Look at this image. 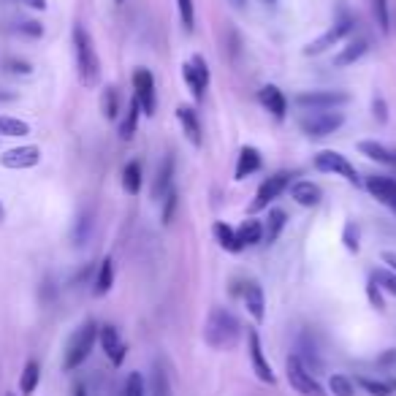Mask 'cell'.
Returning a JSON list of instances; mask_svg holds the SVG:
<instances>
[{
  "instance_id": "c3c4849f",
  "label": "cell",
  "mask_w": 396,
  "mask_h": 396,
  "mask_svg": "<svg viewBox=\"0 0 396 396\" xmlns=\"http://www.w3.org/2000/svg\"><path fill=\"white\" fill-rule=\"evenodd\" d=\"M3 217H6V209H3V201H0V220H3Z\"/></svg>"
},
{
  "instance_id": "60d3db41",
  "label": "cell",
  "mask_w": 396,
  "mask_h": 396,
  "mask_svg": "<svg viewBox=\"0 0 396 396\" xmlns=\"http://www.w3.org/2000/svg\"><path fill=\"white\" fill-rule=\"evenodd\" d=\"M369 302H372V307H378V309H385V304H383V296L380 290H378V282H375V277L369 280Z\"/></svg>"
},
{
  "instance_id": "681fc988",
  "label": "cell",
  "mask_w": 396,
  "mask_h": 396,
  "mask_svg": "<svg viewBox=\"0 0 396 396\" xmlns=\"http://www.w3.org/2000/svg\"><path fill=\"white\" fill-rule=\"evenodd\" d=\"M266 3H277V0H266Z\"/></svg>"
},
{
  "instance_id": "484cf974",
  "label": "cell",
  "mask_w": 396,
  "mask_h": 396,
  "mask_svg": "<svg viewBox=\"0 0 396 396\" xmlns=\"http://www.w3.org/2000/svg\"><path fill=\"white\" fill-rule=\"evenodd\" d=\"M236 242H239V247H253V244L263 242V226L258 220H244L236 231Z\"/></svg>"
},
{
  "instance_id": "277c9868",
  "label": "cell",
  "mask_w": 396,
  "mask_h": 396,
  "mask_svg": "<svg viewBox=\"0 0 396 396\" xmlns=\"http://www.w3.org/2000/svg\"><path fill=\"white\" fill-rule=\"evenodd\" d=\"M342 122H345V114L336 111V109H312L299 120V128L309 138H326L331 136L334 131H339Z\"/></svg>"
},
{
  "instance_id": "8d00e7d4",
  "label": "cell",
  "mask_w": 396,
  "mask_h": 396,
  "mask_svg": "<svg viewBox=\"0 0 396 396\" xmlns=\"http://www.w3.org/2000/svg\"><path fill=\"white\" fill-rule=\"evenodd\" d=\"M122 396H144V380H141V375L133 372V375H128V380H125V391Z\"/></svg>"
},
{
  "instance_id": "816d5d0a",
  "label": "cell",
  "mask_w": 396,
  "mask_h": 396,
  "mask_svg": "<svg viewBox=\"0 0 396 396\" xmlns=\"http://www.w3.org/2000/svg\"><path fill=\"white\" fill-rule=\"evenodd\" d=\"M117 3H122V0H117Z\"/></svg>"
},
{
  "instance_id": "f546056e",
  "label": "cell",
  "mask_w": 396,
  "mask_h": 396,
  "mask_svg": "<svg viewBox=\"0 0 396 396\" xmlns=\"http://www.w3.org/2000/svg\"><path fill=\"white\" fill-rule=\"evenodd\" d=\"M214 236H217L220 247H226L229 253H239L242 250L239 242H236V231L231 229L229 223H214Z\"/></svg>"
},
{
  "instance_id": "9c48e42d",
  "label": "cell",
  "mask_w": 396,
  "mask_h": 396,
  "mask_svg": "<svg viewBox=\"0 0 396 396\" xmlns=\"http://www.w3.org/2000/svg\"><path fill=\"white\" fill-rule=\"evenodd\" d=\"M290 185V174L288 171H280V174H275V177H269L266 182L258 187V193H255V198H253V204H250V212H260V209H266L272 201H275L285 187Z\"/></svg>"
},
{
  "instance_id": "30bf717a",
  "label": "cell",
  "mask_w": 396,
  "mask_h": 396,
  "mask_svg": "<svg viewBox=\"0 0 396 396\" xmlns=\"http://www.w3.org/2000/svg\"><path fill=\"white\" fill-rule=\"evenodd\" d=\"M182 74H185V82H187L190 92H193V98L201 101V98H204V92H207V84H209V68H207L204 57H198L196 55L190 62H185Z\"/></svg>"
},
{
  "instance_id": "4dcf8cb0",
  "label": "cell",
  "mask_w": 396,
  "mask_h": 396,
  "mask_svg": "<svg viewBox=\"0 0 396 396\" xmlns=\"http://www.w3.org/2000/svg\"><path fill=\"white\" fill-rule=\"evenodd\" d=\"M138 111H141V106H138V98L133 95V98H131V106H128V114H125V120H122V125H120V136L125 138V141L133 138V133H136Z\"/></svg>"
},
{
  "instance_id": "7c38bea8",
  "label": "cell",
  "mask_w": 396,
  "mask_h": 396,
  "mask_svg": "<svg viewBox=\"0 0 396 396\" xmlns=\"http://www.w3.org/2000/svg\"><path fill=\"white\" fill-rule=\"evenodd\" d=\"M351 31H353V19H348V16H345V19H339L334 28H329V31L320 35L318 41H312V44L307 46L304 55H323L329 46L339 44V41H342V38H345Z\"/></svg>"
},
{
  "instance_id": "e575fe53",
  "label": "cell",
  "mask_w": 396,
  "mask_h": 396,
  "mask_svg": "<svg viewBox=\"0 0 396 396\" xmlns=\"http://www.w3.org/2000/svg\"><path fill=\"white\" fill-rule=\"evenodd\" d=\"M372 9H375V19H378V28L383 33L391 31V16H388V3L385 0H372Z\"/></svg>"
},
{
  "instance_id": "4fadbf2b",
  "label": "cell",
  "mask_w": 396,
  "mask_h": 396,
  "mask_svg": "<svg viewBox=\"0 0 396 396\" xmlns=\"http://www.w3.org/2000/svg\"><path fill=\"white\" fill-rule=\"evenodd\" d=\"M98 339H101V348L109 356V361L114 366H120L125 361V342L120 339V331L114 326H101L98 329Z\"/></svg>"
},
{
  "instance_id": "cb8c5ba5",
  "label": "cell",
  "mask_w": 396,
  "mask_h": 396,
  "mask_svg": "<svg viewBox=\"0 0 396 396\" xmlns=\"http://www.w3.org/2000/svg\"><path fill=\"white\" fill-rule=\"evenodd\" d=\"M260 168V153L255 147H244L236 160V180H247L250 174H255Z\"/></svg>"
},
{
  "instance_id": "8992f818",
  "label": "cell",
  "mask_w": 396,
  "mask_h": 396,
  "mask_svg": "<svg viewBox=\"0 0 396 396\" xmlns=\"http://www.w3.org/2000/svg\"><path fill=\"white\" fill-rule=\"evenodd\" d=\"M288 383L290 388L302 396H326L323 394V385L312 378V372L299 358H290L288 361Z\"/></svg>"
},
{
  "instance_id": "bcb514c9",
  "label": "cell",
  "mask_w": 396,
  "mask_h": 396,
  "mask_svg": "<svg viewBox=\"0 0 396 396\" xmlns=\"http://www.w3.org/2000/svg\"><path fill=\"white\" fill-rule=\"evenodd\" d=\"M383 263H388L396 272V253H383Z\"/></svg>"
},
{
  "instance_id": "7bdbcfd3",
  "label": "cell",
  "mask_w": 396,
  "mask_h": 396,
  "mask_svg": "<svg viewBox=\"0 0 396 396\" xmlns=\"http://www.w3.org/2000/svg\"><path fill=\"white\" fill-rule=\"evenodd\" d=\"M19 31L28 33V35H33V38H38V35H44V28L38 25V22H22L19 25Z\"/></svg>"
},
{
  "instance_id": "d590c367",
  "label": "cell",
  "mask_w": 396,
  "mask_h": 396,
  "mask_svg": "<svg viewBox=\"0 0 396 396\" xmlns=\"http://www.w3.org/2000/svg\"><path fill=\"white\" fill-rule=\"evenodd\" d=\"M329 388H331V394L334 396H353V383H351V378H345V375H334V378L329 380Z\"/></svg>"
},
{
  "instance_id": "f5cc1de1",
  "label": "cell",
  "mask_w": 396,
  "mask_h": 396,
  "mask_svg": "<svg viewBox=\"0 0 396 396\" xmlns=\"http://www.w3.org/2000/svg\"><path fill=\"white\" fill-rule=\"evenodd\" d=\"M0 98H3V95H0Z\"/></svg>"
},
{
  "instance_id": "ffe728a7",
  "label": "cell",
  "mask_w": 396,
  "mask_h": 396,
  "mask_svg": "<svg viewBox=\"0 0 396 396\" xmlns=\"http://www.w3.org/2000/svg\"><path fill=\"white\" fill-rule=\"evenodd\" d=\"M358 153L366 155L369 160H378L383 166H396V153L378 144V141H358Z\"/></svg>"
},
{
  "instance_id": "44dd1931",
  "label": "cell",
  "mask_w": 396,
  "mask_h": 396,
  "mask_svg": "<svg viewBox=\"0 0 396 396\" xmlns=\"http://www.w3.org/2000/svg\"><path fill=\"white\" fill-rule=\"evenodd\" d=\"M285 223H288V214L282 212V209H269V217L263 223V242L275 244L280 239L282 229H285Z\"/></svg>"
},
{
  "instance_id": "8fae6325",
  "label": "cell",
  "mask_w": 396,
  "mask_h": 396,
  "mask_svg": "<svg viewBox=\"0 0 396 396\" xmlns=\"http://www.w3.org/2000/svg\"><path fill=\"white\" fill-rule=\"evenodd\" d=\"M133 95L138 98V106L144 114H155V79L147 68L133 71Z\"/></svg>"
},
{
  "instance_id": "7402d4cb",
  "label": "cell",
  "mask_w": 396,
  "mask_h": 396,
  "mask_svg": "<svg viewBox=\"0 0 396 396\" xmlns=\"http://www.w3.org/2000/svg\"><path fill=\"white\" fill-rule=\"evenodd\" d=\"M290 196H293L296 204H302V207H318L323 193H320V187L315 182H296L293 190H290Z\"/></svg>"
},
{
  "instance_id": "6da1fadb",
  "label": "cell",
  "mask_w": 396,
  "mask_h": 396,
  "mask_svg": "<svg viewBox=\"0 0 396 396\" xmlns=\"http://www.w3.org/2000/svg\"><path fill=\"white\" fill-rule=\"evenodd\" d=\"M204 339L214 351L233 348L236 339H239V320L233 318L229 309L214 307L212 312H209V318H207V326H204Z\"/></svg>"
},
{
  "instance_id": "1f68e13d",
  "label": "cell",
  "mask_w": 396,
  "mask_h": 396,
  "mask_svg": "<svg viewBox=\"0 0 396 396\" xmlns=\"http://www.w3.org/2000/svg\"><path fill=\"white\" fill-rule=\"evenodd\" d=\"M28 133H31V125L25 120L0 114V136H28Z\"/></svg>"
},
{
  "instance_id": "ba28073f",
  "label": "cell",
  "mask_w": 396,
  "mask_h": 396,
  "mask_svg": "<svg viewBox=\"0 0 396 396\" xmlns=\"http://www.w3.org/2000/svg\"><path fill=\"white\" fill-rule=\"evenodd\" d=\"M41 163V147L35 144H25V147H14L9 153L0 155V166L11 168V171H25Z\"/></svg>"
},
{
  "instance_id": "836d02e7",
  "label": "cell",
  "mask_w": 396,
  "mask_h": 396,
  "mask_svg": "<svg viewBox=\"0 0 396 396\" xmlns=\"http://www.w3.org/2000/svg\"><path fill=\"white\" fill-rule=\"evenodd\" d=\"M177 11L182 19V28L187 33H193L196 28V9H193V0H177Z\"/></svg>"
},
{
  "instance_id": "d6a6232c",
  "label": "cell",
  "mask_w": 396,
  "mask_h": 396,
  "mask_svg": "<svg viewBox=\"0 0 396 396\" xmlns=\"http://www.w3.org/2000/svg\"><path fill=\"white\" fill-rule=\"evenodd\" d=\"M101 106H104L106 120H117V114H120V92H117V87H106V90H104Z\"/></svg>"
},
{
  "instance_id": "83f0119b",
  "label": "cell",
  "mask_w": 396,
  "mask_h": 396,
  "mask_svg": "<svg viewBox=\"0 0 396 396\" xmlns=\"http://www.w3.org/2000/svg\"><path fill=\"white\" fill-rule=\"evenodd\" d=\"M122 187L131 196H136L138 190H141V163L138 160H131L128 166L122 168Z\"/></svg>"
},
{
  "instance_id": "3957f363",
  "label": "cell",
  "mask_w": 396,
  "mask_h": 396,
  "mask_svg": "<svg viewBox=\"0 0 396 396\" xmlns=\"http://www.w3.org/2000/svg\"><path fill=\"white\" fill-rule=\"evenodd\" d=\"M98 329L101 326L95 320H84L77 331L71 334L68 345H65V358H62V369L65 372H74V369H79L90 358L92 348H95V339H98Z\"/></svg>"
},
{
  "instance_id": "b9f144b4",
  "label": "cell",
  "mask_w": 396,
  "mask_h": 396,
  "mask_svg": "<svg viewBox=\"0 0 396 396\" xmlns=\"http://www.w3.org/2000/svg\"><path fill=\"white\" fill-rule=\"evenodd\" d=\"M163 201H166V209H163V223L168 226V223H171V217H174V209H177V193H168Z\"/></svg>"
},
{
  "instance_id": "f6af8a7d",
  "label": "cell",
  "mask_w": 396,
  "mask_h": 396,
  "mask_svg": "<svg viewBox=\"0 0 396 396\" xmlns=\"http://www.w3.org/2000/svg\"><path fill=\"white\" fill-rule=\"evenodd\" d=\"M19 3L31 6V9H35V11H44V9H46V0H19Z\"/></svg>"
},
{
  "instance_id": "ee69618b",
  "label": "cell",
  "mask_w": 396,
  "mask_h": 396,
  "mask_svg": "<svg viewBox=\"0 0 396 396\" xmlns=\"http://www.w3.org/2000/svg\"><path fill=\"white\" fill-rule=\"evenodd\" d=\"M11 65V74H31V62H22V60H11L9 62Z\"/></svg>"
},
{
  "instance_id": "7dc6e473",
  "label": "cell",
  "mask_w": 396,
  "mask_h": 396,
  "mask_svg": "<svg viewBox=\"0 0 396 396\" xmlns=\"http://www.w3.org/2000/svg\"><path fill=\"white\" fill-rule=\"evenodd\" d=\"M74 396H87V388H84V385H82V383H79L77 388H74Z\"/></svg>"
},
{
  "instance_id": "f1b7e54d",
  "label": "cell",
  "mask_w": 396,
  "mask_h": 396,
  "mask_svg": "<svg viewBox=\"0 0 396 396\" xmlns=\"http://www.w3.org/2000/svg\"><path fill=\"white\" fill-rule=\"evenodd\" d=\"M358 385L372 396H391L396 394V380H372V378H358Z\"/></svg>"
},
{
  "instance_id": "d6986e66",
  "label": "cell",
  "mask_w": 396,
  "mask_h": 396,
  "mask_svg": "<svg viewBox=\"0 0 396 396\" xmlns=\"http://www.w3.org/2000/svg\"><path fill=\"white\" fill-rule=\"evenodd\" d=\"M244 307L258 323L266 318V299H263V290H260L258 282H247L244 285Z\"/></svg>"
},
{
  "instance_id": "ab89813d",
  "label": "cell",
  "mask_w": 396,
  "mask_h": 396,
  "mask_svg": "<svg viewBox=\"0 0 396 396\" xmlns=\"http://www.w3.org/2000/svg\"><path fill=\"white\" fill-rule=\"evenodd\" d=\"M153 394H155V396H166V394H168L166 375H163L160 369H155V378H153Z\"/></svg>"
},
{
  "instance_id": "e0dca14e",
  "label": "cell",
  "mask_w": 396,
  "mask_h": 396,
  "mask_svg": "<svg viewBox=\"0 0 396 396\" xmlns=\"http://www.w3.org/2000/svg\"><path fill=\"white\" fill-rule=\"evenodd\" d=\"M177 120L182 122V133L187 136V141L193 144V147H201V122H198V114L193 106H180L177 109Z\"/></svg>"
},
{
  "instance_id": "5b68a950",
  "label": "cell",
  "mask_w": 396,
  "mask_h": 396,
  "mask_svg": "<svg viewBox=\"0 0 396 396\" xmlns=\"http://www.w3.org/2000/svg\"><path fill=\"white\" fill-rule=\"evenodd\" d=\"M315 168L323 171V174H336V177H342V180H348L351 185H361L358 180V171L351 166V160L345 158V155L334 153V150H323V153L315 155Z\"/></svg>"
},
{
  "instance_id": "d4e9b609",
  "label": "cell",
  "mask_w": 396,
  "mask_h": 396,
  "mask_svg": "<svg viewBox=\"0 0 396 396\" xmlns=\"http://www.w3.org/2000/svg\"><path fill=\"white\" fill-rule=\"evenodd\" d=\"M38 383H41V364L31 358V361L25 364V369H22V378H19V391H22V396L35 394Z\"/></svg>"
},
{
  "instance_id": "603a6c76",
  "label": "cell",
  "mask_w": 396,
  "mask_h": 396,
  "mask_svg": "<svg viewBox=\"0 0 396 396\" xmlns=\"http://www.w3.org/2000/svg\"><path fill=\"white\" fill-rule=\"evenodd\" d=\"M366 49H369V44H366V38H356V41H351V44L345 46L339 55L334 57V65L336 68H348V65H353L356 60H361L366 55Z\"/></svg>"
},
{
  "instance_id": "52a82bcc",
  "label": "cell",
  "mask_w": 396,
  "mask_h": 396,
  "mask_svg": "<svg viewBox=\"0 0 396 396\" xmlns=\"http://www.w3.org/2000/svg\"><path fill=\"white\" fill-rule=\"evenodd\" d=\"M351 101V95L342 90H312V92H302L296 95V104L307 111L312 109H336V106H345Z\"/></svg>"
},
{
  "instance_id": "f907efd6",
  "label": "cell",
  "mask_w": 396,
  "mask_h": 396,
  "mask_svg": "<svg viewBox=\"0 0 396 396\" xmlns=\"http://www.w3.org/2000/svg\"><path fill=\"white\" fill-rule=\"evenodd\" d=\"M6 396H14V394H6Z\"/></svg>"
},
{
  "instance_id": "74e56055",
  "label": "cell",
  "mask_w": 396,
  "mask_h": 396,
  "mask_svg": "<svg viewBox=\"0 0 396 396\" xmlns=\"http://www.w3.org/2000/svg\"><path fill=\"white\" fill-rule=\"evenodd\" d=\"M375 282H380L391 296H396V272H378V275H375Z\"/></svg>"
},
{
  "instance_id": "5bb4252c",
  "label": "cell",
  "mask_w": 396,
  "mask_h": 396,
  "mask_svg": "<svg viewBox=\"0 0 396 396\" xmlns=\"http://www.w3.org/2000/svg\"><path fill=\"white\" fill-rule=\"evenodd\" d=\"M247 342H250V361H253V372L258 375V380L272 385V383H275V372H272V366H269L266 356H263L258 331H250V334H247Z\"/></svg>"
},
{
  "instance_id": "9a60e30c",
  "label": "cell",
  "mask_w": 396,
  "mask_h": 396,
  "mask_svg": "<svg viewBox=\"0 0 396 396\" xmlns=\"http://www.w3.org/2000/svg\"><path fill=\"white\" fill-rule=\"evenodd\" d=\"M366 190L378 198L383 207H388L396 214V180H391V177H369Z\"/></svg>"
},
{
  "instance_id": "7a4b0ae2",
  "label": "cell",
  "mask_w": 396,
  "mask_h": 396,
  "mask_svg": "<svg viewBox=\"0 0 396 396\" xmlns=\"http://www.w3.org/2000/svg\"><path fill=\"white\" fill-rule=\"evenodd\" d=\"M74 55H77V71L84 87H95L101 82V60L92 46L90 33L84 28H74Z\"/></svg>"
},
{
  "instance_id": "f35d334b",
  "label": "cell",
  "mask_w": 396,
  "mask_h": 396,
  "mask_svg": "<svg viewBox=\"0 0 396 396\" xmlns=\"http://www.w3.org/2000/svg\"><path fill=\"white\" fill-rule=\"evenodd\" d=\"M342 239H345V247H348L351 253H358V229H356L353 223L345 226V236H342Z\"/></svg>"
},
{
  "instance_id": "4316f807",
  "label": "cell",
  "mask_w": 396,
  "mask_h": 396,
  "mask_svg": "<svg viewBox=\"0 0 396 396\" xmlns=\"http://www.w3.org/2000/svg\"><path fill=\"white\" fill-rule=\"evenodd\" d=\"M114 285V260L104 258L101 260V269H98V277H95V296H106L109 290Z\"/></svg>"
},
{
  "instance_id": "2e32d148",
  "label": "cell",
  "mask_w": 396,
  "mask_h": 396,
  "mask_svg": "<svg viewBox=\"0 0 396 396\" xmlns=\"http://www.w3.org/2000/svg\"><path fill=\"white\" fill-rule=\"evenodd\" d=\"M258 101H260V106L266 109V111H272L277 120H282L285 111H288V101H285L282 90L275 87V84H266V87L258 92Z\"/></svg>"
},
{
  "instance_id": "ac0fdd59",
  "label": "cell",
  "mask_w": 396,
  "mask_h": 396,
  "mask_svg": "<svg viewBox=\"0 0 396 396\" xmlns=\"http://www.w3.org/2000/svg\"><path fill=\"white\" fill-rule=\"evenodd\" d=\"M171 180H174V155H166L163 163H160V168H158V177H155L153 198L163 201V198L171 193Z\"/></svg>"
}]
</instances>
